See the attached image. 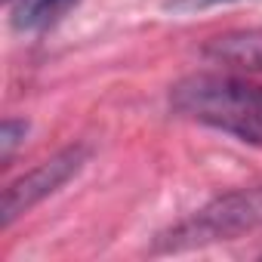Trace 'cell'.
Instances as JSON below:
<instances>
[{"label":"cell","mask_w":262,"mask_h":262,"mask_svg":"<svg viewBox=\"0 0 262 262\" xmlns=\"http://www.w3.org/2000/svg\"><path fill=\"white\" fill-rule=\"evenodd\" d=\"M170 108L262 148V83L234 74H191L170 90Z\"/></svg>","instance_id":"cell-1"},{"label":"cell","mask_w":262,"mask_h":262,"mask_svg":"<svg viewBox=\"0 0 262 262\" xmlns=\"http://www.w3.org/2000/svg\"><path fill=\"white\" fill-rule=\"evenodd\" d=\"M262 225V185L259 188H244L216 198L167 234H161L158 250H191L216 241H234L244 231H253Z\"/></svg>","instance_id":"cell-2"},{"label":"cell","mask_w":262,"mask_h":262,"mask_svg":"<svg viewBox=\"0 0 262 262\" xmlns=\"http://www.w3.org/2000/svg\"><path fill=\"white\" fill-rule=\"evenodd\" d=\"M86 158H90V151L83 145H68L59 155H53L50 161H43L40 167H34L31 173H25L22 179H16L4 191V201H0V225L10 228L19 216H25L43 198L56 194L68 179H74L83 170Z\"/></svg>","instance_id":"cell-3"},{"label":"cell","mask_w":262,"mask_h":262,"mask_svg":"<svg viewBox=\"0 0 262 262\" xmlns=\"http://www.w3.org/2000/svg\"><path fill=\"white\" fill-rule=\"evenodd\" d=\"M207 59L241 68V71H262V28H244V31H228L213 37L204 47Z\"/></svg>","instance_id":"cell-4"},{"label":"cell","mask_w":262,"mask_h":262,"mask_svg":"<svg viewBox=\"0 0 262 262\" xmlns=\"http://www.w3.org/2000/svg\"><path fill=\"white\" fill-rule=\"evenodd\" d=\"M80 0H16L13 7V28L16 31H43L56 25L68 10H74Z\"/></svg>","instance_id":"cell-5"},{"label":"cell","mask_w":262,"mask_h":262,"mask_svg":"<svg viewBox=\"0 0 262 262\" xmlns=\"http://www.w3.org/2000/svg\"><path fill=\"white\" fill-rule=\"evenodd\" d=\"M25 133H28V123L25 120H16V117L4 120V126H0V161H4V164L13 158V151L19 148V142L25 139Z\"/></svg>","instance_id":"cell-6"}]
</instances>
